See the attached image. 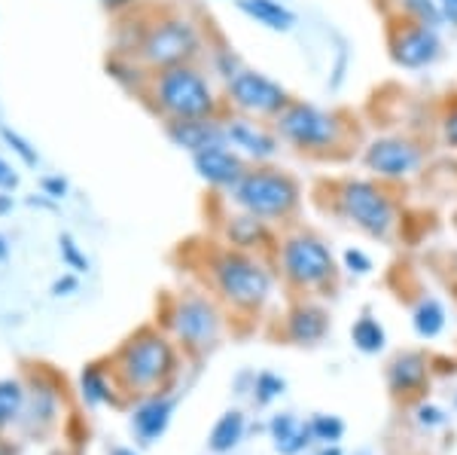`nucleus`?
Wrapping results in <instances>:
<instances>
[{
	"label": "nucleus",
	"instance_id": "43",
	"mask_svg": "<svg viewBox=\"0 0 457 455\" xmlns=\"http://www.w3.org/2000/svg\"><path fill=\"white\" fill-rule=\"evenodd\" d=\"M113 455H137V452H131V450H113Z\"/></svg>",
	"mask_w": 457,
	"mask_h": 455
},
{
	"label": "nucleus",
	"instance_id": "34",
	"mask_svg": "<svg viewBox=\"0 0 457 455\" xmlns=\"http://www.w3.org/2000/svg\"><path fill=\"white\" fill-rule=\"evenodd\" d=\"M58 245H62L64 263H68L71 269H77V273H86V269H88V260H86L83 254H79L77 241H73L71 236H62V239H58Z\"/></svg>",
	"mask_w": 457,
	"mask_h": 455
},
{
	"label": "nucleus",
	"instance_id": "35",
	"mask_svg": "<svg viewBox=\"0 0 457 455\" xmlns=\"http://www.w3.org/2000/svg\"><path fill=\"white\" fill-rule=\"evenodd\" d=\"M348 64H351V55H348V46H342L338 49V55H336V64H333V77H329V89H342V83H345V77H348Z\"/></svg>",
	"mask_w": 457,
	"mask_h": 455
},
{
	"label": "nucleus",
	"instance_id": "33",
	"mask_svg": "<svg viewBox=\"0 0 457 455\" xmlns=\"http://www.w3.org/2000/svg\"><path fill=\"white\" fill-rule=\"evenodd\" d=\"M0 135H4V141L10 144L12 150H16L19 156L25 159L28 165H37V150H34L31 144L25 141V138H21V135H16V131H12V129H6V126H0Z\"/></svg>",
	"mask_w": 457,
	"mask_h": 455
},
{
	"label": "nucleus",
	"instance_id": "39",
	"mask_svg": "<svg viewBox=\"0 0 457 455\" xmlns=\"http://www.w3.org/2000/svg\"><path fill=\"white\" fill-rule=\"evenodd\" d=\"M16 183H19V178L12 174V168L0 159V187H16Z\"/></svg>",
	"mask_w": 457,
	"mask_h": 455
},
{
	"label": "nucleus",
	"instance_id": "14",
	"mask_svg": "<svg viewBox=\"0 0 457 455\" xmlns=\"http://www.w3.org/2000/svg\"><path fill=\"white\" fill-rule=\"evenodd\" d=\"M193 168L195 174L202 178L208 187L217 190H232L235 183L245 178V172L250 168V163L241 156L238 150H232L228 144H217L208 147V150L195 153L193 156Z\"/></svg>",
	"mask_w": 457,
	"mask_h": 455
},
{
	"label": "nucleus",
	"instance_id": "41",
	"mask_svg": "<svg viewBox=\"0 0 457 455\" xmlns=\"http://www.w3.org/2000/svg\"><path fill=\"white\" fill-rule=\"evenodd\" d=\"M135 0H101V6L110 13H116V10H125V6H131Z\"/></svg>",
	"mask_w": 457,
	"mask_h": 455
},
{
	"label": "nucleus",
	"instance_id": "30",
	"mask_svg": "<svg viewBox=\"0 0 457 455\" xmlns=\"http://www.w3.org/2000/svg\"><path fill=\"white\" fill-rule=\"evenodd\" d=\"M284 388H287V383L281 376H275V373H260V376H256V383H253V398H256V403H262V407H265V403L281 398Z\"/></svg>",
	"mask_w": 457,
	"mask_h": 455
},
{
	"label": "nucleus",
	"instance_id": "17",
	"mask_svg": "<svg viewBox=\"0 0 457 455\" xmlns=\"http://www.w3.org/2000/svg\"><path fill=\"white\" fill-rule=\"evenodd\" d=\"M329 330V315L323 306L314 303H299L296 309L287 315V336L299 346H314L327 336Z\"/></svg>",
	"mask_w": 457,
	"mask_h": 455
},
{
	"label": "nucleus",
	"instance_id": "8",
	"mask_svg": "<svg viewBox=\"0 0 457 455\" xmlns=\"http://www.w3.org/2000/svg\"><path fill=\"white\" fill-rule=\"evenodd\" d=\"M213 278H217L220 293L228 303L241 306V309H256L271 297L275 288V275L265 269L262 260L250 257L245 251H226L213 263Z\"/></svg>",
	"mask_w": 457,
	"mask_h": 455
},
{
	"label": "nucleus",
	"instance_id": "26",
	"mask_svg": "<svg viewBox=\"0 0 457 455\" xmlns=\"http://www.w3.org/2000/svg\"><path fill=\"white\" fill-rule=\"evenodd\" d=\"M211 64H213V73H217L223 83H228L235 73H241V71L247 68L245 58L235 53L232 46H217V49H213V53H211Z\"/></svg>",
	"mask_w": 457,
	"mask_h": 455
},
{
	"label": "nucleus",
	"instance_id": "19",
	"mask_svg": "<svg viewBox=\"0 0 457 455\" xmlns=\"http://www.w3.org/2000/svg\"><path fill=\"white\" fill-rule=\"evenodd\" d=\"M269 431H271V440H275V450L281 455H299L314 440L312 425H302L296 416H290V413L275 416Z\"/></svg>",
	"mask_w": 457,
	"mask_h": 455
},
{
	"label": "nucleus",
	"instance_id": "6",
	"mask_svg": "<svg viewBox=\"0 0 457 455\" xmlns=\"http://www.w3.org/2000/svg\"><path fill=\"white\" fill-rule=\"evenodd\" d=\"M202 53V31L187 16H165L153 21L144 40L137 43V58L144 68L165 71L174 64H189Z\"/></svg>",
	"mask_w": 457,
	"mask_h": 455
},
{
	"label": "nucleus",
	"instance_id": "28",
	"mask_svg": "<svg viewBox=\"0 0 457 455\" xmlns=\"http://www.w3.org/2000/svg\"><path fill=\"white\" fill-rule=\"evenodd\" d=\"M439 138L448 150H457V95L442 105V114H439Z\"/></svg>",
	"mask_w": 457,
	"mask_h": 455
},
{
	"label": "nucleus",
	"instance_id": "23",
	"mask_svg": "<svg viewBox=\"0 0 457 455\" xmlns=\"http://www.w3.org/2000/svg\"><path fill=\"white\" fill-rule=\"evenodd\" d=\"M351 340H353V346L363 351V355H378V351L387 346V330L378 318H375V315L366 312L353 321Z\"/></svg>",
	"mask_w": 457,
	"mask_h": 455
},
{
	"label": "nucleus",
	"instance_id": "4",
	"mask_svg": "<svg viewBox=\"0 0 457 455\" xmlns=\"http://www.w3.org/2000/svg\"><path fill=\"white\" fill-rule=\"evenodd\" d=\"M153 101L165 114V120H198V116H217L220 110V98L211 80L193 62L156 71Z\"/></svg>",
	"mask_w": 457,
	"mask_h": 455
},
{
	"label": "nucleus",
	"instance_id": "2",
	"mask_svg": "<svg viewBox=\"0 0 457 455\" xmlns=\"http://www.w3.org/2000/svg\"><path fill=\"white\" fill-rule=\"evenodd\" d=\"M336 215L363 236L387 241L400 223V205H396L390 183L378 178H342L333 187Z\"/></svg>",
	"mask_w": 457,
	"mask_h": 455
},
{
	"label": "nucleus",
	"instance_id": "7",
	"mask_svg": "<svg viewBox=\"0 0 457 455\" xmlns=\"http://www.w3.org/2000/svg\"><path fill=\"white\" fill-rule=\"evenodd\" d=\"M427 147L418 138L405 131H390V135H375L360 150V165L372 178L385 183H405L424 172Z\"/></svg>",
	"mask_w": 457,
	"mask_h": 455
},
{
	"label": "nucleus",
	"instance_id": "18",
	"mask_svg": "<svg viewBox=\"0 0 457 455\" xmlns=\"http://www.w3.org/2000/svg\"><path fill=\"white\" fill-rule=\"evenodd\" d=\"M226 239L235 251H253V248H262L265 241H269V220L238 208V215L228 217V223H226Z\"/></svg>",
	"mask_w": 457,
	"mask_h": 455
},
{
	"label": "nucleus",
	"instance_id": "24",
	"mask_svg": "<svg viewBox=\"0 0 457 455\" xmlns=\"http://www.w3.org/2000/svg\"><path fill=\"white\" fill-rule=\"evenodd\" d=\"M241 437H245V416H241L238 409H232V413L220 416V422L213 425L211 450L213 452H228L241 443Z\"/></svg>",
	"mask_w": 457,
	"mask_h": 455
},
{
	"label": "nucleus",
	"instance_id": "36",
	"mask_svg": "<svg viewBox=\"0 0 457 455\" xmlns=\"http://www.w3.org/2000/svg\"><path fill=\"white\" fill-rule=\"evenodd\" d=\"M418 425L421 428H442L448 419H445V413H442L439 407H430V403H424V407H418Z\"/></svg>",
	"mask_w": 457,
	"mask_h": 455
},
{
	"label": "nucleus",
	"instance_id": "11",
	"mask_svg": "<svg viewBox=\"0 0 457 455\" xmlns=\"http://www.w3.org/2000/svg\"><path fill=\"white\" fill-rule=\"evenodd\" d=\"M171 364H174L171 346L156 333H141L122 351V376L137 388L159 383L171 370Z\"/></svg>",
	"mask_w": 457,
	"mask_h": 455
},
{
	"label": "nucleus",
	"instance_id": "20",
	"mask_svg": "<svg viewBox=\"0 0 457 455\" xmlns=\"http://www.w3.org/2000/svg\"><path fill=\"white\" fill-rule=\"evenodd\" d=\"M171 413H174V400L171 398H153L141 403L135 409V431L144 443H153L156 437L165 434L168 422H171Z\"/></svg>",
	"mask_w": 457,
	"mask_h": 455
},
{
	"label": "nucleus",
	"instance_id": "12",
	"mask_svg": "<svg viewBox=\"0 0 457 455\" xmlns=\"http://www.w3.org/2000/svg\"><path fill=\"white\" fill-rule=\"evenodd\" d=\"M226 122V144L238 150L250 165L275 163L281 156V138H278L275 126H265L262 120L245 114H232Z\"/></svg>",
	"mask_w": 457,
	"mask_h": 455
},
{
	"label": "nucleus",
	"instance_id": "38",
	"mask_svg": "<svg viewBox=\"0 0 457 455\" xmlns=\"http://www.w3.org/2000/svg\"><path fill=\"white\" fill-rule=\"evenodd\" d=\"M43 190H46L53 199H64V193H68V181L62 178H46L43 181Z\"/></svg>",
	"mask_w": 457,
	"mask_h": 455
},
{
	"label": "nucleus",
	"instance_id": "40",
	"mask_svg": "<svg viewBox=\"0 0 457 455\" xmlns=\"http://www.w3.org/2000/svg\"><path fill=\"white\" fill-rule=\"evenodd\" d=\"M55 297H64V293H71V291H77V278H62V282H55Z\"/></svg>",
	"mask_w": 457,
	"mask_h": 455
},
{
	"label": "nucleus",
	"instance_id": "29",
	"mask_svg": "<svg viewBox=\"0 0 457 455\" xmlns=\"http://www.w3.org/2000/svg\"><path fill=\"white\" fill-rule=\"evenodd\" d=\"M312 434H314V440H323V443H336V440H342V434H345V422L338 419V416H314L312 422Z\"/></svg>",
	"mask_w": 457,
	"mask_h": 455
},
{
	"label": "nucleus",
	"instance_id": "21",
	"mask_svg": "<svg viewBox=\"0 0 457 455\" xmlns=\"http://www.w3.org/2000/svg\"><path fill=\"white\" fill-rule=\"evenodd\" d=\"M427 379V358L421 351H403L387 367V383L394 392H415Z\"/></svg>",
	"mask_w": 457,
	"mask_h": 455
},
{
	"label": "nucleus",
	"instance_id": "45",
	"mask_svg": "<svg viewBox=\"0 0 457 455\" xmlns=\"http://www.w3.org/2000/svg\"><path fill=\"white\" fill-rule=\"evenodd\" d=\"M454 403H457V398H454Z\"/></svg>",
	"mask_w": 457,
	"mask_h": 455
},
{
	"label": "nucleus",
	"instance_id": "37",
	"mask_svg": "<svg viewBox=\"0 0 457 455\" xmlns=\"http://www.w3.org/2000/svg\"><path fill=\"white\" fill-rule=\"evenodd\" d=\"M436 4H439V13H442V21H445V28L457 31V0H436Z\"/></svg>",
	"mask_w": 457,
	"mask_h": 455
},
{
	"label": "nucleus",
	"instance_id": "10",
	"mask_svg": "<svg viewBox=\"0 0 457 455\" xmlns=\"http://www.w3.org/2000/svg\"><path fill=\"white\" fill-rule=\"evenodd\" d=\"M387 53L400 71H427L445 53L442 28L421 25L403 16H394L387 25Z\"/></svg>",
	"mask_w": 457,
	"mask_h": 455
},
{
	"label": "nucleus",
	"instance_id": "25",
	"mask_svg": "<svg viewBox=\"0 0 457 455\" xmlns=\"http://www.w3.org/2000/svg\"><path fill=\"white\" fill-rule=\"evenodd\" d=\"M394 16L421 21V25L430 28H445L436 0H394Z\"/></svg>",
	"mask_w": 457,
	"mask_h": 455
},
{
	"label": "nucleus",
	"instance_id": "44",
	"mask_svg": "<svg viewBox=\"0 0 457 455\" xmlns=\"http://www.w3.org/2000/svg\"><path fill=\"white\" fill-rule=\"evenodd\" d=\"M6 257V248H4V239H0V260Z\"/></svg>",
	"mask_w": 457,
	"mask_h": 455
},
{
	"label": "nucleus",
	"instance_id": "16",
	"mask_svg": "<svg viewBox=\"0 0 457 455\" xmlns=\"http://www.w3.org/2000/svg\"><path fill=\"white\" fill-rule=\"evenodd\" d=\"M241 16H247L253 25L265 28L271 34H293L299 25V16L287 0H235Z\"/></svg>",
	"mask_w": 457,
	"mask_h": 455
},
{
	"label": "nucleus",
	"instance_id": "42",
	"mask_svg": "<svg viewBox=\"0 0 457 455\" xmlns=\"http://www.w3.org/2000/svg\"><path fill=\"white\" fill-rule=\"evenodd\" d=\"M320 455H342V450H338V446L333 443V446H327V450H323Z\"/></svg>",
	"mask_w": 457,
	"mask_h": 455
},
{
	"label": "nucleus",
	"instance_id": "13",
	"mask_svg": "<svg viewBox=\"0 0 457 455\" xmlns=\"http://www.w3.org/2000/svg\"><path fill=\"white\" fill-rule=\"evenodd\" d=\"M171 327L183 342H189V346H211L220 336V315L208 299L189 297L174 309Z\"/></svg>",
	"mask_w": 457,
	"mask_h": 455
},
{
	"label": "nucleus",
	"instance_id": "3",
	"mask_svg": "<svg viewBox=\"0 0 457 455\" xmlns=\"http://www.w3.org/2000/svg\"><path fill=\"white\" fill-rule=\"evenodd\" d=\"M302 181L275 163L250 165L245 178L228 190L235 208L262 220H290L302 208Z\"/></svg>",
	"mask_w": 457,
	"mask_h": 455
},
{
	"label": "nucleus",
	"instance_id": "31",
	"mask_svg": "<svg viewBox=\"0 0 457 455\" xmlns=\"http://www.w3.org/2000/svg\"><path fill=\"white\" fill-rule=\"evenodd\" d=\"M21 409V388L16 383H0V425L16 419Z\"/></svg>",
	"mask_w": 457,
	"mask_h": 455
},
{
	"label": "nucleus",
	"instance_id": "15",
	"mask_svg": "<svg viewBox=\"0 0 457 455\" xmlns=\"http://www.w3.org/2000/svg\"><path fill=\"white\" fill-rule=\"evenodd\" d=\"M168 141L180 150H187L189 156L208 150V147L226 144V122L217 116H198V120H168L165 122Z\"/></svg>",
	"mask_w": 457,
	"mask_h": 455
},
{
	"label": "nucleus",
	"instance_id": "5",
	"mask_svg": "<svg viewBox=\"0 0 457 455\" xmlns=\"http://www.w3.org/2000/svg\"><path fill=\"white\" fill-rule=\"evenodd\" d=\"M278 263H281V275L299 291L327 288L338 275L333 248L308 230L293 232V236H287L281 241V248H278Z\"/></svg>",
	"mask_w": 457,
	"mask_h": 455
},
{
	"label": "nucleus",
	"instance_id": "22",
	"mask_svg": "<svg viewBox=\"0 0 457 455\" xmlns=\"http://www.w3.org/2000/svg\"><path fill=\"white\" fill-rule=\"evenodd\" d=\"M445 324H448V312L436 297H424L415 306V312H411V327L424 340H436L442 330H445Z\"/></svg>",
	"mask_w": 457,
	"mask_h": 455
},
{
	"label": "nucleus",
	"instance_id": "9",
	"mask_svg": "<svg viewBox=\"0 0 457 455\" xmlns=\"http://www.w3.org/2000/svg\"><path fill=\"white\" fill-rule=\"evenodd\" d=\"M226 98H228V105L235 107V114L271 122L287 105H290L293 95L281 80L269 77L265 71L245 68L226 83Z\"/></svg>",
	"mask_w": 457,
	"mask_h": 455
},
{
	"label": "nucleus",
	"instance_id": "27",
	"mask_svg": "<svg viewBox=\"0 0 457 455\" xmlns=\"http://www.w3.org/2000/svg\"><path fill=\"white\" fill-rule=\"evenodd\" d=\"M83 398L92 403V407H98V403H107L110 400V385L104 379V373L98 370V367H86L83 370Z\"/></svg>",
	"mask_w": 457,
	"mask_h": 455
},
{
	"label": "nucleus",
	"instance_id": "1",
	"mask_svg": "<svg viewBox=\"0 0 457 455\" xmlns=\"http://www.w3.org/2000/svg\"><path fill=\"white\" fill-rule=\"evenodd\" d=\"M278 138L284 147L302 153V156H333L336 150H342L345 141L351 135V126L345 120V114H338L333 107H320L314 101L293 98L281 114L271 120Z\"/></svg>",
	"mask_w": 457,
	"mask_h": 455
},
{
	"label": "nucleus",
	"instance_id": "32",
	"mask_svg": "<svg viewBox=\"0 0 457 455\" xmlns=\"http://www.w3.org/2000/svg\"><path fill=\"white\" fill-rule=\"evenodd\" d=\"M342 269H348L351 275L363 278V275L372 273L375 263H372V257L363 251V248H345V251H342Z\"/></svg>",
	"mask_w": 457,
	"mask_h": 455
}]
</instances>
